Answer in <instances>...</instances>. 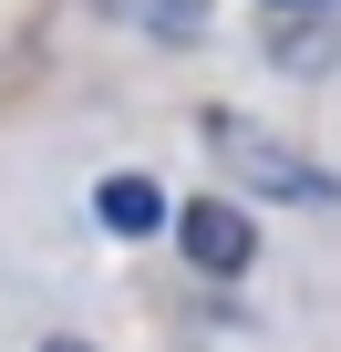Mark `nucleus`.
Masks as SVG:
<instances>
[{
    "label": "nucleus",
    "mask_w": 341,
    "mask_h": 352,
    "mask_svg": "<svg viewBox=\"0 0 341 352\" xmlns=\"http://www.w3.org/2000/svg\"><path fill=\"white\" fill-rule=\"evenodd\" d=\"M207 145H217V155L248 176L259 197H290V208H341V176H320L300 145H279L269 124H248V114H228V104L207 114Z\"/></svg>",
    "instance_id": "nucleus-1"
},
{
    "label": "nucleus",
    "mask_w": 341,
    "mask_h": 352,
    "mask_svg": "<svg viewBox=\"0 0 341 352\" xmlns=\"http://www.w3.org/2000/svg\"><path fill=\"white\" fill-rule=\"evenodd\" d=\"M104 21H124V32H145V42H197L207 32V0H93Z\"/></svg>",
    "instance_id": "nucleus-3"
},
{
    "label": "nucleus",
    "mask_w": 341,
    "mask_h": 352,
    "mask_svg": "<svg viewBox=\"0 0 341 352\" xmlns=\"http://www.w3.org/2000/svg\"><path fill=\"white\" fill-rule=\"evenodd\" d=\"M93 218L114 239H145V228H165V197L145 187V176H104V187H93Z\"/></svg>",
    "instance_id": "nucleus-5"
},
{
    "label": "nucleus",
    "mask_w": 341,
    "mask_h": 352,
    "mask_svg": "<svg viewBox=\"0 0 341 352\" xmlns=\"http://www.w3.org/2000/svg\"><path fill=\"white\" fill-rule=\"evenodd\" d=\"M269 11H341V0H269Z\"/></svg>",
    "instance_id": "nucleus-6"
},
{
    "label": "nucleus",
    "mask_w": 341,
    "mask_h": 352,
    "mask_svg": "<svg viewBox=\"0 0 341 352\" xmlns=\"http://www.w3.org/2000/svg\"><path fill=\"white\" fill-rule=\"evenodd\" d=\"M42 352H93V342H73V331H52V342H42Z\"/></svg>",
    "instance_id": "nucleus-7"
},
{
    "label": "nucleus",
    "mask_w": 341,
    "mask_h": 352,
    "mask_svg": "<svg viewBox=\"0 0 341 352\" xmlns=\"http://www.w3.org/2000/svg\"><path fill=\"white\" fill-rule=\"evenodd\" d=\"M176 239H187V259H197L207 280H238V270L259 259V228H248V208H228V197H187V208H176Z\"/></svg>",
    "instance_id": "nucleus-2"
},
{
    "label": "nucleus",
    "mask_w": 341,
    "mask_h": 352,
    "mask_svg": "<svg viewBox=\"0 0 341 352\" xmlns=\"http://www.w3.org/2000/svg\"><path fill=\"white\" fill-rule=\"evenodd\" d=\"M269 52H279V73H331V11H269Z\"/></svg>",
    "instance_id": "nucleus-4"
}]
</instances>
